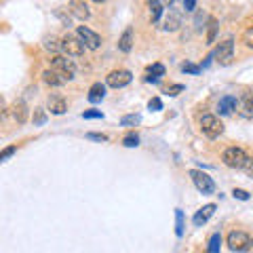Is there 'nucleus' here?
<instances>
[{
  "instance_id": "1",
  "label": "nucleus",
  "mask_w": 253,
  "mask_h": 253,
  "mask_svg": "<svg viewBox=\"0 0 253 253\" xmlns=\"http://www.w3.org/2000/svg\"><path fill=\"white\" fill-rule=\"evenodd\" d=\"M199 123H201V131L209 139H215V137H219L221 133H224V125H221V121L215 114H203L199 118Z\"/></svg>"
},
{
  "instance_id": "2",
  "label": "nucleus",
  "mask_w": 253,
  "mask_h": 253,
  "mask_svg": "<svg viewBox=\"0 0 253 253\" xmlns=\"http://www.w3.org/2000/svg\"><path fill=\"white\" fill-rule=\"evenodd\" d=\"M51 70H55L63 81H72L76 76V63L68 57H61V55H55L51 59Z\"/></svg>"
},
{
  "instance_id": "3",
  "label": "nucleus",
  "mask_w": 253,
  "mask_h": 253,
  "mask_svg": "<svg viewBox=\"0 0 253 253\" xmlns=\"http://www.w3.org/2000/svg\"><path fill=\"white\" fill-rule=\"evenodd\" d=\"M247 154H245V150L243 148H228L224 150V154H221V161H224V165H228V167H232V169H243L245 167V163H247Z\"/></svg>"
},
{
  "instance_id": "4",
  "label": "nucleus",
  "mask_w": 253,
  "mask_h": 253,
  "mask_svg": "<svg viewBox=\"0 0 253 253\" xmlns=\"http://www.w3.org/2000/svg\"><path fill=\"white\" fill-rule=\"evenodd\" d=\"M84 49H86V44L78 36L66 34L61 38V51L66 53L68 57H81V55H84Z\"/></svg>"
},
{
  "instance_id": "5",
  "label": "nucleus",
  "mask_w": 253,
  "mask_h": 253,
  "mask_svg": "<svg viewBox=\"0 0 253 253\" xmlns=\"http://www.w3.org/2000/svg\"><path fill=\"white\" fill-rule=\"evenodd\" d=\"M190 177H192V181H194V186H196L199 192H203V194H213L215 192V181H213L207 173H203L199 169H192L190 171Z\"/></svg>"
},
{
  "instance_id": "6",
  "label": "nucleus",
  "mask_w": 253,
  "mask_h": 253,
  "mask_svg": "<svg viewBox=\"0 0 253 253\" xmlns=\"http://www.w3.org/2000/svg\"><path fill=\"white\" fill-rule=\"evenodd\" d=\"M215 57H217L219 66H230L232 59H234V38H226L224 42L217 44Z\"/></svg>"
},
{
  "instance_id": "7",
  "label": "nucleus",
  "mask_w": 253,
  "mask_h": 253,
  "mask_svg": "<svg viewBox=\"0 0 253 253\" xmlns=\"http://www.w3.org/2000/svg\"><path fill=\"white\" fill-rule=\"evenodd\" d=\"M76 36L81 38V41L86 44V49H91V51H97L101 46V36L97 34V32H93L91 28H86V26H78Z\"/></svg>"
},
{
  "instance_id": "8",
  "label": "nucleus",
  "mask_w": 253,
  "mask_h": 253,
  "mask_svg": "<svg viewBox=\"0 0 253 253\" xmlns=\"http://www.w3.org/2000/svg\"><path fill=\"white\" fill-rule=\"evenodd\" d=\"M228 247L232 251H249L251 249V236L247 232L234 230L228 234Z\"/></svg>"
},
{
  "instance_id": "9",
  "label": "nucleus",
  "mask_w": 253,
  "mask_h": 253,
  "mask_svg": "<svg viewBox=\"0 0 253 253\" xmlns=\"http://www.w3.org/2000/svg\"><path fill=\"white\" fill-rule=\"evenodd\" d=\"M131 81H133V74L129 70H114V72H110L106 78L108 86H112V89H123V86H126Z\"/></svg>"
},
{
  "instance_id": "10",
  "label": "nucleus",
  "mask_w": 253,
  "mask_h": 253,
  "mask_svg": "<svg viewBox=\"0 0 253 253\" xmlns=\"http://www.w3.org/2000/svg\"><path fill=\"white\" fill-rule=\"evenodd\" d=\"M179 26H181V11L171 6L167 17H165V21H163V30L165 32H175V30H179Z\"/></svg>"
},
{
  "instance_id": "11",
  "label": "nucleus",
  "mask_w": 253,
  "mask_h": 253,
  "mask_svg": "<svg viewBox=\"0 0 253 253\" xmlns=\"http://www.w3.org/2000/svg\"><path fill=\"white\" fill-rule=\"evenodd\" d=\"M68 9L72 11L74 17L83 19V21L91 17V11H89V6H86L84 0H70V6H68Z\"/></svg>"
},
{
  "instance_id": "12",
  "label": "nucleus",
  "mask_w": 253,
  "mask_h": 253,
  "mask_svg": "<svg viewBox=\"0 0 253 253\" xmlns=\"http://www.w3.org/2000/svg\"><path fill=\"white\" fill-rule=\"evenodd\" d=\"M133 41H135V34H133V28L129 26L123 32V36L118 38V51H121V53H131Z\"/></svg>"
},
{
  "instance_id": "13",
  "label": "nucleus",
  "mask_w": 253,
  "mask_h": 253,
  "mask_svg": "<svg viewBox=\"0 0 253 253\" xmlns=\"http://www.w3.org/2000/svg\"><path fill=\"white\" fill-rule=\"evenodd\" d=\"M215 205H213V203H209V205H205V207L203 209H199V213H196V215H194V226H203V224H207V221L213 217V213H215Z\"/></svg>"
},
{
  "instance_id": "14",
  "label": "nucleus",
  "mask_w": 253,
  "mask_h": 253,
  "mask_svg": "<svg viewBox=\"0 0 253 253\" xmlns=\"http://www.w3.org/2000/svg\"><path fill=\"white\" fill-rule=\"evenodd\" d=\"M49 110L51 114H63L68 110V101L61 97V95H51L49 97Z\"/></svg>"
},
{
  "instance_id": "15",
  "label": "nucleus",
  "mask_w": 253,
  "mask_h": 253,
  "mask_svg": "<svg viewBox=\"0 0 253 253\" xmlns=\"http://www.w3.org/2000/svg\"><path fill=\"white\" fill-rule=\"evenodd\" d=\"M11 110H13V118L19 125H23L28 121V106H26V101H15Z\"/></svg>"
},
{
  "instance_id": "16",
  "label": "nucleus",
  "mask_w": 253,
  "mask_h": 253,
  "mask_svg": "<svg viewBox=\"0 0 253 253\" xmlns=\"http://www.w3.org/2000/svg\"><path fill=\"white\" fill-rule=\"evenodd\" d=\"M104 95H106V86L101 83H95L89 89V101H91V104H97V101L104 99Z\"/></svg>"
},
{
  "instance_id": "17",
  "label": "nucleus",
  "mask_w": 253,
  "mask_h": 253,
  "mask_svg": "<svg viewBox=\"0 0 253 253\" xmlns=\"http://www.w3.org/2000/svg\"><path fill=\"white\" fill-rule=\"evenodd\" d=\"M42 78H44V83L49 84V86H61L63 83H66L57 72H55V70H44V72H42Z\"/></svg>"
},
{
  "instance_id": "18",
  "label": "nucleus",
  "mask_w": 253,
  "mask_h": 253,
  "mask_svg": "<svg viewBox=\"0 0 253 253\" xmlns=\"http://www.w3.org/2000/svg\"><path fill=\"white\" fill-rule=\"evenodd\" d=\"M236 106H239V104H236V99L234 97H224V99H221L219 101V114H232L234 112V110H236Z\"/></svg>"
},
{
  "instance_id": "19",
  "label": "nucleus",
  "mask_w": 253,
  "mask_h": 253,
  "mask_svg": "<svg viewBox=\"0 0 253 253\" xmlns=\"http://www.w3.org/2000/svg\"><path fill=\"white\" fill-rule=\"evenodd\" d=\"M241 114L245 118L253 116V95H245V97H243V101H241Z\"/></svg>"
},
{
  "instance_id": "20",
  "label": "nucleus",
  "mask_w": 253,
  "mask_h": 253,
  "mask_svg": "<svg viewBox=\"0 0 253 253\" xmlns=\"http://www.w3.org/2000/svg\"><path fill=\"white\" fill-rule=\"evenodd\" d=\"M215 34H217V19L215 17H209L207 19V44L215 42Z\"/></svg>"
},
{
  "instance_id": "21",
  "label": "nucleus",
  "mask_w": 253,
  "mask_h": 253,
  "mask_svg": "<svg viewBox=\"0 0 253 253\" xmlns=\"http://www.w3.org/2000/svg\"><path fill=\"white\" fill-rule=\"evenodd\" d=\"M163 74H165V68L161 66V63H154V66L148 68V78H146V81L148 83H156L158 76H163Z\"/></svg>"
},
{
  "instance_id": "22",
  "label": "nucleus",
  "mask_w": 253,
  "mask_h": 253,
  "mask_svg": "<svg viewBox=\"0 0 253 253\" xmlns=\"http://www.w3.org/2000/svg\"><path fill=\"white\" fill-rule=\"evenodd\" d=\"M163 15V2H158V0H152L150 2V19L152 21H158Z\"/></svg>"
},
{
  "instance_id": "23",
  "label": "nucleus",
  "mask_w": 253,
  "mask_h": 253,
  "mask_svg": "<svg viewBox=\"0 0 253 253\" xmlns=\"http://www.w3.org/2000/svg\"><path fill=\"white\" fill-rule=\"evenodd\" d=\"M219 247H221V234H213L209 239L207 253H219Z\"/></svg>"
},
{
  "instance_id": "24",
  "label": "nucleus",
  "mask_w": 253,
  "mask_h": 253,
  "mask_svg": "<svg viewBox=\"0 0 253 253\" xmlns=\"http://www.w3.org/2000/svg\"><path fill=\"white\" fill-rule=\"evenodd\" d=\"M139 123H141V116H139V114H129V116H123V118H121V125H123V126L139 125Z\"/></svg>"
},
{
  "instance_id": "25",
  "label": "nucleus",
  "mask_w": 253,
  "mask_h": 253,
  "mask_svg": "<svg viewBox=\"0 0 253 253\" xmlns=\"http://www.w3.org/2000/svg\"><path fill=\"white\" fill-rule=\"evenodd\" d=\"M123 146H126V148H135V146H139V137L135 135V133H129V135H125Z\"/></svg>"
},
{
  "instance_id": "26",
  "label": "nucleus",
  "mask_w": 253,
  "mask_h": 253,
  "mask_svg": "<svg viewBox=\"0 0 253 253\" xmlns=\"http://www.w3.org/2000/svg\"><path fill=\"white\" fill-rule=\"evenodd\" d=\"M46 123V112L42 108H36L34 110V125H44Z\"/></svg>"
},
{
  "instance_id": "27",
  "label": "nucleus",
  "mask_w": 253,
  "mask_h": 253,
  "mask_svg": "<svg viewBox=\"0 0 253 253\" xmlns=\"http://www.w3.org/2000/svg\"><path fill=\"white\" fill-rule=\"evenodd\" d=\"M175 217H177V236L184 234V213H181V209H175Z\"/></svg>"
},
{
  "instance_id": "28",
  "label": "nucleus",
  "mask_w": 253,
  "mask_h": 253,
  "mask_svg": "<svg viewBox=\"0 0 253 253\" xmlns=\"http://www.w3.org/2000/svg\"><path fill=\"white\" fill-rule=\"evenodd\" d=\"M243 42L249 46V49H253V26L245 30V34H243Z\"/></svg>"
},
{
  "instance_id": "29",
  "label": "nucleus",
  "mask_w": 253,
  "mask_h": 253,
  "mask_svg": "<svg viewBox=\"0 0 253 253\" xmlns=\"http://www.w3.org/2000/svg\"><path fill=\"white\" fill-rule=\"evenodd\" d=\"M181 70H184L186 74H199L201 72V66H194V63H184V66H181Z\"/></svg>"
},
{
  "instance_id": "30",
  "label": "nucleus",
  "mask_w": 253,
  "mask_h": 253,
  "mask_svg": "<svg viewBox=\"0 0 253 253\" xmlns=\"http://www.w3.org/2000/svg\"><path fill=\"white\" fill-rule=\"evenodd\" d=\"M148 108L152 110V112H158V110H163V101L158 99V97H152V99L148 101Z\"/></svg>"
},
{
  "instance_id": "31",
  "label": "nucleus",
  "mask_w": 253,
  "mask_h": 253,
  "mask_svg": "<svg viewBox=\"0 0 253 253\" xmlns=\"http://www.w3.org/2000/svg\"><path fill=\"white\" fill-rule=\"evenodd\" d=\"M83 118H104V114H101V110H84Z\"/></svg>"
},
{
  "instance_id": "32",
  "label": "nucleus",
  "mask_w": 253,
  "mask_h": 253,
  "mask_svg": "<svg viewBox=\"0 0 253 253\" xmlns=\"http://www.w3.org/2000/svg\"><path fill=\"white\" fill-rule=\"evenodd\" d=\"M234 199H239V201H247L249 199V194L247 192H245V190H241V188H234Z\"/></svg>"
},
{
  "instance_id": "33",
  "label": "nucleus",
  "mask_w": 253,
  "mask_h": 253,
  "mask_svg": "<svg viewBox=\"0 0 253 253\" xmlns=\"http://www.w3.org/2000/svg\"><path fill=\"white\" fill-rule=\"evenodd\" d=\"M243 169H245V173H247L249 177H253V156L247 158V163H245V167H243Z\"/></svg>"
},
{
  "instance_id": "34",
  "label": "nucleus",
  "mask_w": 253,
  "mask_h": 253,
  "mask_svg": "<svg viewBox=\"0 0 253 253\" xmlns=\"http://www.w3.org/2000/svg\"><path fill=\"white\" fill-rule=\"evenodd\" d=\"M181 91H184V86H181V84H173V86H169V89H167V93L171 95V97H175V95H179Z\"/></svg>"
},
{
  "instance_id": "35",
  "label": "nucleus",
  "mask_w": 253,
  "mask_h": 253,
  "mask_svg": "<svg viewBox=\"0 0 253 253\" xmlns=\"http://www.w3.org/2000/svg\"><path fill=\"white\" fill-rule=\"evenodd\" d=\"M86 137H89V139H95V141H108V135H104V133H89Z\"/></svg>"
},
{
  "instance_id": "36",
  "label": "nucleus",
  "mask_w": 253,
  "mask_h": 253,
  "mask_svg": "<svg viewBox=\"0 0 253 253\" xmlns=\"http://www.w3.org/2000/svg\"><path fill=\"white\" fill-rule=\"evenodd\" d=\"M46 49H49V51H57V49H61V42L57 44V41H53V38H51V41H46Z\"/></svg>"
},
{
  "instance_id": "37",
  "label": "nucleus",
  "mask_w": 253,
  "mask_h": 253,
  "mask_svg": "<svg viewBox=\"0 0 253 253\" xmlns=\"http://www.w3.org/2000/svg\"><path fill=\"white\" fill-rule=\"evenodd\" d=\"M15 150H17V148H13V146H11V148H6V150H4V152H2V154H0V161H6V158H9V156H11L13 152H15Z\"/></svg>"
},
{
  "instance_id": "38",
  "label": "nucleus",
  "mask_w": 253,
  "mask_h": 253,
  "mask_svg": "<svg viewBox=\"0 0 253 253\" xmlns=\"http://www.w3.org/2000/svg\"><path fill=\"white\" fill-rule=\"evenodd\" d=\"M194 6H196V0H184V9L186 11H194Z\"/></svg>"
},
{
  "instance_id": "39",
  "label": "nucleus",
  "mask_w": 253,
  "mask_h": 253,
  "mask_svg": "<svg viewBox=\"0 0 253 253\" xmlns=\"http://www.w3.org/2000/svg\"><path fill=\"white\" fill-rule=\"evenodd\" d=\"M173 2H175V0H163V4H169V6H171Z\"/></svg>"
},
{
  "instance_id": "40",
  "label": "nucleus",
  "mask_w": 253,
  "mask_h": 253,
  "mask_svg": "<svg viewBox=\"0 0 253 253\" xmlns=\"http://www.w3.org/2000/svg\"><path fill=\"white\" fill-rule=\"evenodd\" d=\"M95 2H106V0H95Z\"/></svg>"
},
{
  "instance_id": "41",
  "label": "nucleus",
  "mask_w": 253,
  "mask_h": 253,
  "mask_svg": "<svg viewBox=\"0 0 253 253\" xmlns=\"http://www.w3.org/2000/svg\"><path fill=\"white\" fill-rule=\"evenodd\" d=\"M251 247H253V241H251Z\"/></svg>"
}]
</instances>
